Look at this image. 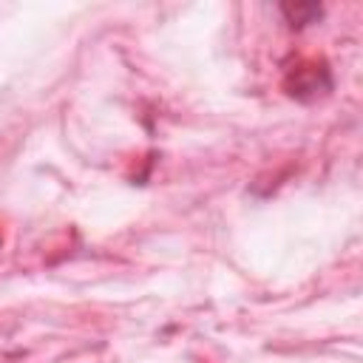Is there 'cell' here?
<instances>
[{
	"label": "cell",
	"mask_w": 363,
	"mask_h": 363,
	"mask_svg": "<svg viewBox=\"0 0 363 363\" xmlns=\"http://www.w3.org/2000/svg\"><path fill=\"white\" fill-rule=\"evenodd\" d=\"M286 88L292 96H315L323 88H329V71L323 65H301L292 71Z\"/></svg>",
	"instance_id": "6da1fadb"
},
{
	"label": "cell",
	"mask_w": 363,
	"mask_h": 363,
	"mask_svg": "<svg viewBox=\"0 0 363 363\" xmlns=\"http://www.w3.org/2000/svg\"><path fill=\"white\" fill-rule=\"evenodd\" d=\"M281 11L289 17L292 26H306V23H312L315 17H320L323 9L315 6V3H295V6H284Z\"/></svg>",
	"instance_id": "7a4b0ae2"
}]
</instances>
